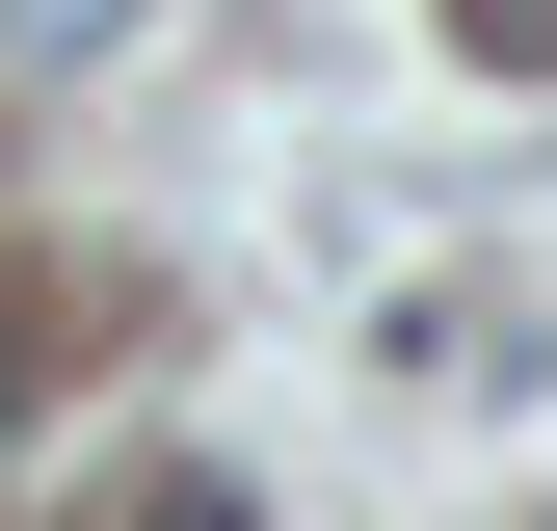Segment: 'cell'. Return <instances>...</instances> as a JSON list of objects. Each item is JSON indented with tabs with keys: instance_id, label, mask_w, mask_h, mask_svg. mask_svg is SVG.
Masks as SVG:
<instances>
[{
	"instance_id": "1",
	"label": "cell",
	"mask_w": 557,
	"mask_h": 531,
	"mask_svg": "<svg viewBox=\"0 0 557 531\" xmlns=\"http://www.w3.org/2000/svg\"><path fill=\"white\" fill-rule=\"evenodd\" d=\"M133 531H265V505H239V479H160V505H133Z\"/></svg>"
},
{
	"instance_id": "2",
	"label": "cell",
	"mask_w": 557,
	"mask_h": 531,
	"mask_svg": "<svg viewBox=\"0 0 557 531\" xmlns=\"http://www.w3.org/2000/svg\"><path fill=\"white\" fill-rule=\"evenodd\" d=\"M451 27H478V53H557V0H451Z\"/></svg>"
},
{
	"instance_id": "3",
	"label": "cell",
	"mask_w": 557,
	"mask_h": 531,
	"mask_svg": "<svg viewBox=\"0 0 557 531\" xmlns=\"http://www.w3.org/2000/svg\"><path fill=\"white\" fill-rule=\"evenodd\" d=\"M0 452H27V319H0Z\"/></svg>"
}]
</instances>
